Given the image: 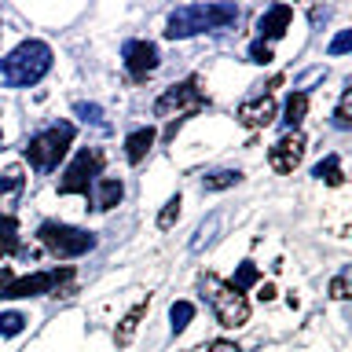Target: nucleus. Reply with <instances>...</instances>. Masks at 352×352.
Masks as SVG:
<instances>
[{
    "label": "nucleus",
    "instance_id": "obj_1",
    "mask_svg": "<svg viewBox=\"0 0 352 352\" xmlns=\"http://www.w3.org/2000/svg\"><path fill=\"white\" fill-rule=\"evenodd\" d=\"M239 22V8L235 4H187L176 8L169 22H165V37L169 41H184L195 33H213V30H228Z\"/></svg>",
    "mask_w": 352,
    "mask_h": 352
},
{
    "label": "nucleus",
    "instance_id": "obj_2",
    "mask_svg": "<svg viewBox=\"0 0 352 352\" xmlns=\"http://www.w3.org/2000/svg\"><path fill=\"white\" fill-rule=\"evenodd\" d=\"M52 70V48L44 41H22L15 52L0 59V85L8 88H30Z\"/></svg>",
    "mask_w": 352,
    "mask_h": 352
},
{
    "label": "nucleus",
    "instance_id": "obj_3",
    "mask_svg": "<svg viewBox=\"0 0 352 352\" xmlns=\"http://www.w3.org/2000/svg\"><path fill=\"white\" fill-rule=\"evenodd\" d=\"M74 279V268H52V272H33V275H11L8 268H0V297L15 301V297H41V294H55V297H70L74 286H63Z\"/></svg>",
    "mask_w": 352,
    "mask_h": 352
},
{
    "label": "nucleus",
    "instance_id": "obj_4",
    "mask_svg": "<svg viewBox=\"0 0 352 352\" xmlns=\"http://www.w3.org/2000/svg\"><path fill=\"white\" fill-rule=\"evenodd\" d=\"M74 136H77V129L70 125V121H55V125L33 132L30 143L22 147V154H26V162H30L37 173H52L55 165L63 162V154L70 151Z\"/></svg>",
    "mask_w": 352,
    "mask_h": 352
},
{
    "label": "nucleus",
    "instance_id": "obj_5",
    "mask_svg": "<svg viewBox=\"0 0 352 352\" xmlns=\"http://www.w3.org/2000/svg\"><path fill=\"white\" fill-rule=\"evenodd\" d=\"M202 297L213 308L217 323L235 330V327H246L250 323V301L242 297L231 283H224L220 275H202Z\"/></svg>",
    "mask_w": 352,
    "mask_h": 352
},
{
    "label": "nucleus",
    "instance_id": "obj_6",
    "mask_svg": "<svg viewBox=\"0 0 352 352\" xmlns=\"http://www.w3.org/2000/svg\"><path fill=\"white\" fill-rule=\"evenodd\" d=\"M37 239L41 246L55 253V257L70 261V257H81V253L96 250V235L92 231H81V228H70V224H59V220H44L37 228Z\"/></svg>",
    "mask_w": 352,
    "mask_h": 352
},
{
    "label": "nucleus",
    "instance_id": "obj_7",
    "mask_svg": "<svg viewBox=\"0 0 352 352\" xmlns=\"http://www.w3.org/2000/svg\"><path fill=\"white\" fill-rule=\"evenodd\" d=\"M206 107H209V99H206L202 88H198V77H187V81L165 88V92L158 96L154 114H158V118L184 121V118H191V114H198V110H206Z\"/></svg>",
    "mask_w": 352,
    "mask_h": 352
},
{
    "label": "nucleus",
    "instance_id": "obj_8",
    "mask_svg": "<svg viewBox=\"0 0 352 352\" xmlns=\"http://www.w3.org/2000/svg\"><path fill=\"white\" fill-rule=\"evenodd\" d=\"M103 151L96 147H81L77 158L66 165L63 180H59V195H92V184L103 176Z\"/></svg>",
    "mask_w": 352,
    "mask_h": 352
},
{
    "label": "nucleus",
    "instance_id": "obj_9",
    "mask_svg": "<svg viewBox=\"0 0 352 352\" xmlns=\"http://www.w3.org/2000/svg\"><path fill=\"white\" fill-rule=\"evenodd\" d=\"M121 59H125V70H129L132 81H147V77L158 70L162 55H158V44H151V41H125Z\"/></svg>",
    "mask_w": 352,
    "mask_h": 352
},
{
    "label": "nucleus",
    "instance_id": "obj_10",
    "mask_svg": "<svg viewBox=\"0 0 352 352\" xmlns=\"http://www.w3.org/2000/svg\"><path fill=\"white\" fill-rule=\"evenodd\" d=\"M305 147H308V140L301 136V132H286V136L275 140L272 151H268L272 169H275V173H294L297 165L305 162Z\"/></svg>",
    "mask_w": 352,
    "mask_h": 352
},
{
    "label": "nucleus",
    "instance_id": "obj_11",
    "mask_svg": "<svg viewBox=\"0 0 352 352\" xmlns=\"http://www.w3.org/2000/svg\"><path fill=\"white\" fill-rule=\"evenodd\" d=\"M235 118H239L246 129H264V125H272V121H275V99H272V96L246 99V103H239Z\"/></svg>",
    "mask_w": 352,
    "mask_h": 352
},
{
    "label": "nucleus",
    "instance_id": "obj_12",
    "mask_svg": "<svg viewBox=\"0 0 352 352\" xmlns=\"http://www.w3.org/2000/svg\"><path fill=\"white\" fill-rule=\"evenodd\" d=\"M290 19H294V11H290V4H275V8H268L261 15V22H257V33H261V44L264 41H279L286 30H290Z\"/></svg>",
    "mask_w": 352,
    "mask_h": 352
},
{
    "label": "nucleus",
    "instance_id": "obj_13",
    "mask_svg": "<svg viewBox=\"0 0 352 352\" xmlns=\"http://www.w3.org/2000/svg\"><path fill=\"white\" fill-rule=\"evenodd\" d=\"M121 198H125V184L118 180V176H99L92 184V202L99 213H107V209H114Z\"/></svg>",
    "mask_w": 352,
    "mask_h": 352
},
{
    "label": "nucleus",
    "instance_id": "obj_14",
    "mask_svg": "<svg viewBox=\"0 0 352 352\" xmlns=\"http://www.w3.org/2000/svg\"><path fill=\"white\" fill-rule=\"evenodd\" d=\"M147 308H151V297H143L140 305H132L129 312H125V319H121L118 330H114V341H118V345H129V341L136 338V330H140V323H143V316H147Z\"/></svg>",
    "mask_w": 352,
    "mask_h": 352
},
{
    "label": "nucleus",
    "instance_id": "obj_15",
    "mask_svg": "<svg viewBox=\"0 0 352 352\" xmlns=\"http://www.w3.org/2000/svg\"><path fill=\"white\" fill-rule=\"evenodd\" d=\"M154 147V129H132L125 136V158L129 165H140L147 158V151Z\"/></svg>",
    "mask_w": 352,
    "mask_h": 352
},
{
    "label": "nucleus",
    "instance_id": "obj_16",
    "mask_svg": "<svg viewBox=\"0 0 352 352\" xmlns=\"http://www.w3.org/2000/svg\"><path fill=\"white\" fill-rule=\"evenodd\" d=\"M22 242H19V224L15 217H4L0 213V257H11V253H19Z\"/></svg>",
    "mask_w": 352,
    "mask_h": 352
},
{
    "label": "nucleus",
    "instance_id": "obj_17",
    "mask_svg": "<svg viewBox=\"0 0 352 352\" xmlns=\"http://www.w3.org/2000/svg\"><path fill=\"white\" fill-rule=\"evenodd\" d=\"M305 114H308V96L305 92H294L290 99H286V114H283L286 132H297V125L305 121Z\"/></svg>",
    "mask_w": 352,
    "mask_h": 352
},
{
    "label": "nucleus",
    "instance_id": "obj_18",
    "mask_svg": "<svg viewBox=\"0 0 352 352\" xmlns=\"http://www.w3.org/2000/svg\"><path fill=\"white\" fill-rule=\"evenodd\" d=\"M316 176H319V180H327L330 187L345 184V173H341V158H338V154H327V158L316 165Z\"/></svg>",
    "mask_w": 352,
    "mask_h": 352
},
{
    "label": "nucleus",
    "instance_id": "obj_19",
    "mask_svg": "<svg viewBox=\"0 0 352 352\" xmlns=\"http://www.w3.org/2000/svg\"><path fill=\"white\" fill-rule=\"evenodd\" d=\"M239 180H242L239 169H217V173H209L202 180V187L206 191H228V187H235Z\"/></svg>",
    "mask_w": 352,
    "mask_h": 352
},
{
    "label": "nucleus",
    "instance_id": "obj_20",
    "mask_svg": "<svg viewBox=\"0 0 352 352\" xmlns=\"http://www.w3.org/2000/svg\"><path fill=\"white\" fill-rule=\"evenodd\" d=\"M169 319H173V334H180V330H187V323L195 319V305L191 301H176L169 308Z\"/></svg>",
    "mask_w": 352,
    "mask_h": 352
},
{
    "label": "nucleus",
    "instance_id": "obj_21",
    "mask_svg": "<svg viewBox=\"0 0 352 352\" xmlns=\"http://www.w3.org/2000/svg\"><path fill=\"white\" fill-rule=\"evenodd\" d=\"M334 129H352V88L341 92V103L334 110Z\"/></svg>",
    "mask_w": 352,
    "mask_h": 352
},
{
    "label": "nucleus",
    "instance_id": "obj_22",
    "mask_svg": "<svg viewBox=\"0 0 352 352\" xmlns=\"http://www.w3.org/2000/svg\"><path fill=\"white\" fill-rule=\"evenodd\" d=\"M257 279H261L257 264H253V261H242V268L235 272V279H231V286H235V290L242 294V290H246V286H253V283H257Z\"/></svg>",
    "mask_w": 352,
    "mask_h": 352
},
{
    "label": "nucleus",
    "instance_id": "obj_23",
    "mask_svg": "<svg viewBox=\"0 0 352 352\" xmlns=\"http://www.w3.org/2000/svg\"><path fill=\"white\" fill-rule=\"evenodd\" d=\"M180 206H184V198H180V195H173L169 202H165V209L158 213V228H162V231H169L176 220H180Z\"/></svg>",
    "mask_w": 352,
    "mask_h": 352
},
{
    "label": "nucleus",
    "instance_id": "obj_24",
    "mask_svg": "<svg viewBox=\"0 0 352 352\" xmlns=\"http://www.w3.org/2000/svg\"><path fill=\"white\" fill-rule=\"evenodd\" d=\"M22 327H26V316H22V312H4V316H0V334H4V338L22 334Z\"/></svg>",
    "mask_w": 352,
    "mask_h": 352
},
{
    "label": "nucleus",
    "instance_id": "obj_25",
    "mask_svg": "<svg viewBox=\"0 0 352 352\" xmlns=\"http://www.w3.org/2000/svg\"><path fill=\"white\" fill-rule=\"evenodd\" d=\"M22 184H26V176H22V169L15 165V169H8L4 173V180H0V198L4 195H15V191H22Z\"/></svg>",
    "mask_w": 352,
    "mask_h": 352
},
{
    "label": "nucleus",
    "instance_id": "obj_26",
    "mask_svg": "<svg viewBox=\"0 0 352 352\" xmlns=\"http://www.w3.org/2000/svg\"><path fill=\"white\" fill-rule=\"evenodd\" d=\"M250 63L268 66V63H272V48H268V44H261V41H253V44H250Z\"/></svg>",
    "mask_w": 352,
    "mask_h": 352
},
{
    "label": "nucleus",
    "instance_id": "obj_27",
    "mask_svg": "<svg viewBox=\"0 0 352 352\" xmlns=\"http://www.w3.org/2000/svg\"><path fill=\"white\" fill-rule=\"evenodd\" d=\"M352 48V30H341L334 41H330V55H345Z\"/></svg>",
    "mask_w": 352,
    "mask_h": 352
},
{
    "label": "nucleus",
    "instance_id": "obj_28",
    "mask_svg": "<svg viewBox=\"0 0 352 352\" xmlns=\"http://www.w3.org/2000/svg\"><path fill=\"white\" fill-rule=\"evenodd\" d=\"M77 114L85 121H92V125H99V121H103V107L99 103H77Z\"/></svg>",
    "mask_w": 352,
    "mask_h": 352
},
{
    "label": "nucleus",
    "instance_id": "obj_29",
    "mask_svg": "<svg viewBox=\"0 0 352 352\" xmlns=\"http://www.w3.org/2000/svg\"><path fill=\"white\" fill-rule=\"evenodd\" d=\"M330 297H334V301H345L349 297V286H345V275H338L334 283H330Z\"/></svg>",
    "mask_w": 352,
    "mask_h": 352
},
{
    "label": "nucleus",
    "instance_id": "obj_30",
    "mask_svg": "<svg viewBox=\"0 0 352 352\" xmlns=\"http://www.w3.org/2000/svg\"><path fill=\"white\" fill-rule=\"evenodd\" d=\"M206 352H242V349L235 345V341H213V345H209Z\"/></svg>",
    "mask_w": 352,
    "mask_h": 352
},
{
    "label": "nucleus",
    "instance_id": "obj_31",
    "mask_svg": "<svg viewBox=\"0 0 352 352\" xmlns=\"http://www.w3.org/2000/svg\"><path fill=\"white\" fill-rule=\"evenodd\" d=\"M0 143H4V132H0Z\"/></svg>",
    "mask_w": 352,
    "mask_h": 352
}]
</instances>
